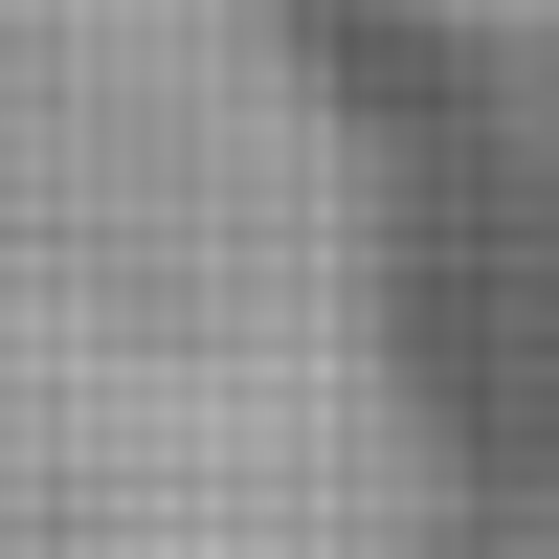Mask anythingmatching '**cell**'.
I'll use <instances>...</instances> for the list:
<instances>
[{
    "instance_id": "6da1fadb",
    "label": "cell",
    "mask_w": 559,
    "mask_h": 559,
    "mask_svg": "<svg viewBox=\"0 0 559 559\" xmlns=\"http://www.w3.org/2000/svg\"><path fill=\"white\" fill-rule=\"evenodd\" d=\"M269 269L224 68H90L68 0H0V559H224L179 492H269L202 448Z\"/></svg>"
}]
</instances>
